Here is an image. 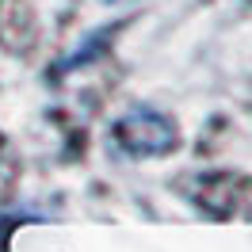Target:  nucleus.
I'll return each instance as SVG.
<instances>
[{"label":"nucleus","mask_w":252,"mask_h":252,"mask_svg":"<svg viewBox=\"0 0 252 252\" xmlns=\"http://www.w3.org/2000/svg\"><path fill=\"white\" fill-rule=\"evenodd\" d=\"M38 38L31 0H0V50L4 54H27Z\"/></svg>","instance_id":"obj_2"},{"label":"nucleus","mask_w":252,"mask_h":252,"mask_svg":"<svg viewBox=\"0 0 252 252\" xmlns=\"http://www.w3.org/2000/svg\"><path fill=\"white\" fill-rule=\"evenodd\" d=\"M19 184V160H16V149L8 145V138H0V203L16 191Z\"/></svg>","instance_id":"obj_3"},{"label":"nucleus","mask_w":252,"mask_h":252,"mask_svg":"<svg viewBox=\"0 0 252 252\" xmlns=\"http://www.w3.org/2000/svg\"><path fill=\"white\" fill-rule=\"evenodd\" d=\"M8 229H12V221L0 218V252H4V241H8Z\"/></svg>","instance_id":"obj_4"},{"label":"nucleus","mask_w":252,"mask_h":252,"mask_svg":"<svg viewBox=\"0 0 252 252\" xmlns=\"http://www.w3.org/2000/svg\"><path fill=\"white\" fill-rule=\"evenodd\" d=\"M115 142L130 157H164L180 145V126L160 111L138 107L115 123Z\"/></svg>","instance_id":"obj_1"}]
</instances>
